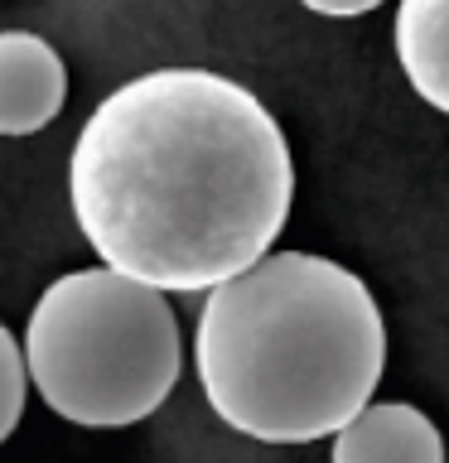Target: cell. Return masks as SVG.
I'll list each match as a JSON object with an SVG mask.
<instances>
[{
    "mask_svg": "<svg viewBox=\"0 0 449 463\" xmlns=\"http://www.w3.org/2000/svg\"><path fill=\"white\" fill-rule=\"evenodd\" d=\"M68 203L101 266L165 295H208L275 246L295 203V155L237 78L155 68L82 121Z\"/></svg>",
    "mask_w": 449,
    "mask_h": 463,
    "instance_id": "6da1fadb",
    "label": "cell"
},
{
    "mask_svg": "<svg viewBox=\"0 0 449 463\" xmlns=\"http://www.w3.org/2000/svg\"><path fill=\"white\" fill-rule=\"evenodd\" d=\"M387 367L362 275L314 251H266L203 295L194 372L213 415L261 444L333 439Z\"/></svg>",
    "mask_w": 449,
    "mask_h": 463,
    "instance_id": "7a4b0ae2",
    "label": "cell"
},
{
    "mask_svg": "<svg viewBox=\"0 0 449 463\" xmlns=\"http://www.w3.org/2000/svg\"><path fill=\"white\" fill-rule=\"evenodd\" d=\"M24 367L39 401L68 425H140L179 386V314L165 289L111 266L68 270L29 309Z\"/></svg>",
    "mask_w": 449,
    "mask_h": 463,
    "instance_id": "3957f363",
    "label": "cell"
},
{
    "mask_svg": "<svg viewBox=\"0 0 449 463\" xmlns=\"http://www.w3.org/2000/svg\"><path fill=\"white\" fill-rule=\"evenodd\" d=\"M68 101V68L34 29H0V136H39Z\"/></svg>",
    "mask_w": 449,
    "mask_h": 463,
    "instance_id": "277c9868",
    "label": "cell"
},
{
    "mask_svg": "<svg viewBox=\"0 0 449 463\" xmlns=\"http://www.w3.org/2000/svg\"><path fill=\"white\" fill-rule=\"evenodd\" d=\"M329 463H444V439L420 405L372 401L333 434Z\"/></svg>",
    "mask_w": 449,
    "mask_h": 463,
    "instance_id": "5b68a950",
    "label": "cell"
},
{
    "mask_svg": "<svg viewBox=\"0 0 449 463\" xmlns=\"http://www.w3.org/2000/svg\"><path fill=\"white\" fill-rule=\"evenodd\" d=\"M391 43L411 92L449 116V0H401Z\"/></svg>",
    "mask_w": 449,
    "mask_h": 463,
    "instance_id": "8992f818",
    "label": "cell"
},
{
    "mask_svg": "<svg viewBox=\"0 0 449 463\" xmlns=\"http://www.w3.org/2000/svg\"><path fill=\"white\" fill-rule=\"evenodd\" d=\"M24 391H29V367H24V347L14 343V333L0 324V444L14 434L24 415Z\"/></svg>",
    "mask_w": 449,
    "mask_h": 463,
    "instance_id": "52a82bcc",
    "label": "cell"
},
{
    "mask_svg": "<svg viewBox=\"0 0 449 463\" xmlns=\"http://www.w3.org/2000/svg\"><path fill=\"white\" fill-rule=\"evenodd\" d=\"M300 5L314 10V14H329V20H353V14L377 10L382 0H300Z\"/></svg>",
    "mask_w": 449,
    "mask_h": 463,
    "instance_id": "ba28073f",
    "label": "cell"
}]
</instances>
